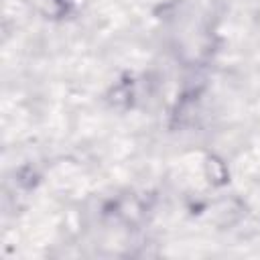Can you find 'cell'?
Here are the masks:
<instances>
[{
    "label": "cell",
    "mask_w": 260,
    "mask_h": 260,
    "mask_svg": "<svg viewBox=\"0 0 260 260\" xmlns=\"http://www.w3.org/2000/svg\"><path fill=\"white\" fill-rule=\"evenodd\" d=\"M28 4L47 18H61L67 12L65 0H28Z\"/></svg>",
    "instance_id": "obj_1"
}]
</instances>
